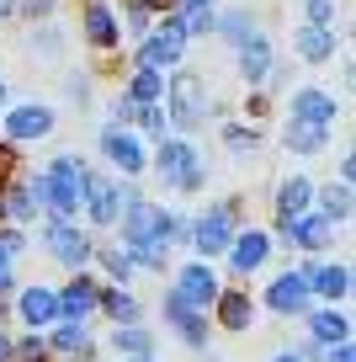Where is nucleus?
<instances>
[{
	"label": "nucleus",
	"instance_id": "1",
	"mask_svg": "<svg viewBox=\"0 0 356 362\" xmlns=\"http://www.w3.org/2000/svg\"><path fill=\"white\" fill-rule=\"evenodd\" d=\"M80 187H85L80 160H75V155H59L54 165L32 181V197H37V203H48L59 218H75V214H80Z\"/></svg>",
	"mask_w": 356,
	"mask_h": 362
},
{
	"label": "nucleus",
	"instance_id": "2",
	"mask_svg": "<svg viewBox=\"0 0 356 362\" xmlns=\"http://www.w3.org/2000/svg\"><path fill=\"white\" fill-rule=\"evenodd\" d=\"M160 176H165L170 187H181V192H197V187H202V160H197V149L181 144V139L160 144Z\"/></svg>",
	"mask_w": 356,
	"mask_h": 362
},
{
	"label": "nucleus",
	"instance_id": "3",
	"mask_svg": "<svg viewBox=\"0 0 356 362\" xmlns=\"http://www.w3.org/2000/svg\"><path fill=\"white\" fill-rule=\"evenodd\" d=\"M170 117H176L181 128H202V75L181 69V75L170 80Z\"/></svg>",
	"mask_w": 356,
	"mask_h": 362
},
{
	"label": "nucleus",
	"instance_id": "4",
	"mask_svg": "<svg viewBox=\"0 0 356 362\" xmlns=\"http://www.w3.org/2000/svg\"><path fill=\"white\" fill-rule=\"evenodd\" d=\"M181 48H186V33H181L176 16H165V27H160V33H149V43L138 48V64H149V69H170V64L181 59Z\"/></svg>",
	"mask_w": 356,
	"mask_h": 362
},
{
	"label": "nucleus",
	"instance_id": "5",
	"mask_svg": "<svg viewBox=\"0 0 356 362\" xmlns=\"http://www.w3.org/2000/svg\"><path fill=\"white\" fill-rule=\"evenodd\" d=\"M176 293L186 298L191 309H208L213 298H218V277H213V267H208V261H191V267H181Z\"/></svg>",
	"mask_w": 356,
	"mask_h": 362
},
{
	"label": "nucleus",
	"instance_id": "6",
	"mask_svg": "<svg viewBox=\"0 0 356 362\" xmlns=\"http://www.w3.org/2000/svg\"><path fill=\"white\" fill-rule=\"evenodd\" d=\"M266 309H277V315H303V309H309V277H303V272H282L277 283H271V293H266Z\"/></svg>",
	"mask_w": 356,
	"mask_h": 362
},
{
	"label": "nucleus",
	"instance_id": "7",
	"mask_svg": "<svg viewBox=\"0 0 356 362\" xmlns=\"http://www.w3.org/2000/svg\"><path fill=\"white\" fill-rule=\"evenodd\" d=\"M229 240H234V203H218V208H208L202 214V224H197V250H229Z\"/></svg>",
	"mask_w": 356,
	"mask_h": 362
},
{
	"label": "nucleus",
	"instance_id": "8",
	"mask_svg": "<svg viewBox=\"0 0 356 362\" xmlns=\"http://www.w3.org/2000/svg\"><path fill=\"white\" fill-rule=\"evenodd\" d=\"M123 235H128V245H138V240H155V235H170V218H165V208H149V203H128V218H123Z\"/></svg>",
	"mask_w": 356,
	"mask_h": 362
},
{
	"label": "nucleus",
	"instance_id": "9",
	"mask_svg": "<svg viewBox=\"0 0 356 362\" xmlns=\"http://www.w3.org/2000/svg\"><path fill=\"white\" fill-rule=\"evenodd\" d=\"M292 117L298 123H314V128H335V117H340V107H335V96H324V90H292Z\"/></svg>",
	"mask_w": 356,
	"mask_h": 362
},
{
	"label": "nucleus",
	"instance_id": "10",
	"mask_svg": "<svg viewBox=\"0 0 356 362\" xmlns=\"http://www.w3.org/2000/svg\"><path fill=\"white\" fill-rule=\"evenodd\" d=\"M101 149H107V160L123 170V176H138V170H144V144H138L134 134H117V128H107V134H101Z\"/></svg>",
	"mask_w": 356,
	"mask_h": 362
},
{
	"label": "nucleus",
	"instance_id": "11",
	"mask_svg": "<svg viewBox=\"0 0 356 362\" xmlns=\"http://www.w3.org/2000/svg\"><path fill=\"white\" fill-rule=\"evenodd\" d=\"M80 197H85V208H90V218H96V224H112V218H117V208H123V192H117L107 176H85Z\"/></svg>",
	"mask_w": 356,
	"mask_h": 362
},
{
	"label": "nucleus",
	"instance_id": "12",
	"mask_svg": "<svg viewBox=\"0 0 356 362\" xmlns=\"http://www.w3.org/2000/svg\"><path fill=\"white\" fill-rule=\"evenodd\" d=\"M266 256H271V235H261V229H250V235H234V240H229V267H234V272H256V267H266Z\"/></svg>",
	"mask_w": 356,
	"mask_h": 362
},
{
	"label": "nucleus",
	"instance_id": "13",
	"mask_svg": "<svg viewBox=\"0 0 356 362\" xmlns=\"http://www.w3.org/2000/svg\"><path fill=\"white\" fill-rule=\"evenodd\" d=\"M16 315L27 320V325H48V320H59V293L43 283L22 288V298H16Z\"/></svg>",
	"mask_w": 356,
	"mask_h": 362
},
{
	"label": "nucleus",
	"instance_id": "14",
	"mask_svg": "<svg viewBox=\"0 0 356 362\" xmlns=\"http://www.w3.org/2000/svg\"><path fill=\"white\" fill-rule=\"evenodd\" d=\"M6 134L11 139H48L54 134V107H16L6 117Z\"/></svg>",
	"mask_w": 356,
	"mask_h": 362
},
{
	"label": "nucleus",
	"instance_id": "15",
	"mask_svg": "<svg viewBox=\"0 0 356 362\" xmlns=\"http://www.w3.org/2000/svg\"><path fill=\"white\" fill-rule=\"evenodd\" d=\"M165 320L191 341V346H202V341H208V320H202V309H191L181 293H170V298H165Z\"/></svg>",
	"mask_w": 356,
	"mask_h": 362
},
{
	"label": "nucleus",
	"instance_id": "16",
	"mask_svg": "<svg viewBox=\"0 0 356 362\" xmlns=\"http://www.w3.org/2000/svg\"><path fill=\"white\" fill-rule=\"evenodd\" d=\"M48 250H54V256L64 261V267H75V272H80V267L90 261V250H96V245H90L85 235H75V229L54 224V229H48Z\"/></svg>",
	"mask_w": 356,
	"mask_h": 362
},
{
	"label": "nucleus",
	"instance_id": "17",
	"mask_svg": "<svg viewBox=\"0 0 356 362\" xmlns=\"http://www.w3.org/2000/svg\"><path fill=\"white\" fill-rule=\"evenodd\" d=\"M96 293L101 288L96 283H85V277H75V283L59 293V315H69V320H85L90 309H96Z\"/></svg>",
	"mask_w": 356,
	"mask_h": 362
},
{
	"label": "nucleus",
	"instance_id": "18",
	"mask_svg": "<svg viewBox=\"0 0 356 362\" xmlns=\"http://www.w3.org/2000/svg\"><path fill=\"white\" fill-rule=\"evenodd\" d=\"M309 197H314V187H309L303 176L282 181V192H277V214H282V224H292L298 214H309Z\"/></svg>",
	"mask_w": 356,
	"mask_h": 362
},
{
	"label": "nucleus",
	"instance_id": "19",
	"mask_svg": "<svg viewBox=\"0 0 356 362\" xmlns=\"http://www.w3.org/2000/svg\"><path fill=\"white\" fill-rule=\"evenodd\" d=\"M303 277H309V293H319V298H345V288H351V272L345 267H314Z\"/></svg>",
	"mask_w": 356,
	"mask_h": 362
},
{
	"label": "nucleus",
	"instance_id": "20",
	"mask_svg": "<svg viewBox=\"0 0 356 362\" xmlns=\"http://www.w3.org/2000/svg\"><path fill=\"white\" fill-rule=\"evenodd\" d=\"M266 69H271V48H266V37H245L239 43V75L245 80H266Z\"/></svg>",
	"mask_w": 356,
	"mask_h": 362
},
{
	"label": "nucleus",
	"instance_id": "21",
	"mask_svg": "<svg viewBox=\"0 0 356 362\" xmlns=\"http://www.w3.org/2000/svg\"><path fill=\"white\" fill-rule=\"evenodd\" d=\"M282 229H287L292 240H303L309 250H324V240H330V218H324V214H298L292 224H282Z\"/></svg>",
	"mask_w": 356,
	"mask_h": 362
},
{
	"label": "nucleus",
	"instance_id": "22",
	"mask_svg": "<svg viewBox=\"0 0 356 362\" xmlns=\"http://www.w3.org/2000/svg\"><path fill=\"white\" fill-rule=\"evenodd\" d=\"M213 304H218L223 330H245L250 315H256V309H250V293H223V288H218V298H213Z\"/></svg>",
	"mask_w": 356,
	"mask_h": 362
},
{
	"label": "nucleus",
	"instance_id": "23",
	"mask_svg": "<svg viewBox=\"0 0 356 362\" xmlns=\"http://www.w3.org/2000/svg\"><path fill=\"white\" fill-rule=\"evenodd\" d=\"M298 54L303 59H309V64H324V59H330L335 54V33H330V27H303V33H298Z\"/></svg>",
	"mask_w": 356,
	"mask_h": 362
},
{
	"label": "nucleus",
	"instance_id": "24",
	"mask_svg": "<svg viewBox=\"0 0 356 362\" xmlns=\"http://www.w3.org/2000/svg\"><path fill=\"white\" fill-rule=\"evenodd\" d=\"M309 325H314V341H319V346H335V341H345V336H351L345 315H335V309H319V315H314Z\"/></svg>",
	"mask_w": 356,
	"mask_h": 362
},
{
	"label": "nucleus",
	"instance_id": "25",
	"mask_svg": "<svg viewBox=\"0 0 356 362\" xmlns=\"http://www.w3.org/2000/svg\"><path fill=\"white\" fill-rule=\"evenodd\" d=\"M324 139H330V128L298 123V117L287 123V149H298V155H314V149H324Z\"/></svg>",
	"mask_w": 356,
	"mask_h": 362
},
{
	"label": "nucleus",
	"instance_id": "26",
	"mask_svg": "<svg viewBox=\"0 0 356 362\" xmlns=\"http://www.w3.org/2000/svg\"><path fill=\"white\" fill-rule=\"evenodd\" d=\"M85 33H90V43H96V48H112V43H117V22H112L107 6H90V11H85Z\"/></svg>",
	"mask_w": 356,
	"mask_h": 362
},
{
	"label": "nucleus",
	"instance_id": "27",
	"mask_svg": "<svg viewBox=\"0 0 356 362\" xmlns=\"http://www.w3.org/2000/svg\"><path fill=\"white\" fill-rule=\"evenodd\" d=\"M128 96H134V102H160V96H165V75H160V69H149V64H138Z\"/></svg>",
	"mask_w": 356,
	"mask_h": 362
},
{
	"label": "nucleus",
	"instance_id": "28",
	"mask_svg": "<svg viewBox=\"0 0 356 362\" xmlns=\"http://www.w3.org/2000/svg\"><path fill=\"white\" fill-rule=\"evenodd\" d=\"M213 33H223L229 43H245V37H256V22L245 11H229V16H213Z\"/></svg>",
	"mask_w": 356,
	"mask_h": 362
},
{
	"label": "nucleus",
	"instance_id": "29",
	"mask_svg": "<svg viewBox=\"0 0 356 362\" xmlns=\"http://www.w3.org/2000/svg\"><path fill=\"white\" fill-rule=\"evenodd\" d=\"M324 218H330V224H345V218H351V187H330V192H324V208H319Z\"/></svg>",
	"mask_w": 356,
	"mask_h": 362
},
{
	"label": "nucleus",
	"instance_id": "30",
	"mask_svg": "<svg viewBox=\"0 0 356 362\" xmlns=\"http://www.w3.org/2000/svg\"><path fill=\"white\" fill-rule=\"evenodd\" d=\"M96 304L107 309L112 320H117V325H123V320H138V304L128 293H117V288H107V293H96Z\"/></svg>",
	"mask_w": 356,
	"mask_h": 362
},
{
	"label": "nucleus",
	"instance_id": "31",
	"mask_svg": "<svg viewBox=\"0 0 356 362\" xmlns=\"http://www.w3.org/2000/svg\"><path fill=\"white\" fill-rule=\"evenodd\" d=\"M181 33H186V37H208V33H213V6H186Z\"/></svg>",
	"mask_w": 356,
	"mask_h": 362
},
{
	"label": "nucleus",
	"instance_id": "32",
	"mask_svg": "<svg viewBox=\"0 0 356 362\" xmlns=\"http://www.w3.org/2000/svg\"><path fill=\"white\" fill-rule=\"evenodd\" d=\"M54 341H59L64 351H85V346H90V336H85V320H69V325H59V330H54Z\"/></svg>",
	"mask_w": 356,
	"mask_h": 362
},
{
	"label": "nucleus",
	"instance_id": "33",
	"mask_svg": "<svg viewBox=\"0 0 356 362\" xmlns=\"http://www.w3.org/2000/svg\"><path fill=\"white\" fill-rule=\"evenodd\" d=\"M112 346H117V351H134V357H138V351H149V336H144V330H134V325H117V336H112Z\"/></svg>",
	"mask_w": 356,
	"mask_h": 362
},
{
	"label": "nucleus",
	"instance_id": "34",
	"mask_svg": "<svg viewBox=\"0 0 356 362\" xmlns=\"http://www.w3.org/2000/svg\"><path fill=\"white\" fill-rule=\"evenodd\" d=\"M37 197H32V187H16V192H11V203H6V214H11V218H32L37 214Z\"/></svg>",
	"mask_w": 356,
	"mask_h": 362
},
{
	"label": "nucleus",
	"instance_id": "35",
	"mask_svg": "<svg viewBox=\"0 0 356 362\" xmlns=\"http://www.w3.org/2000/svg\"><path fill=\"white\" fill-rule=\"evenodd\" d=\"M309 22L314 27H330L335 22V0H309Z\"/></svg>",
	"mask_w": 356,
	"mask_h": 362
},
{
	"label": "nucleus",
	"instance_id": "36",
	"mask_svg": "<svg viewBox=\"0 0 356 362\" xmlns=\"http://www.w3.org/2000/svg\"><path fill=\"white\" fill-rule=\"evenodd\" d=\"M229 149H234V155H250V149H256V134H245V128H229Z\"/></svg>",
	"mask_w": 356,
	"mask_h": 362
},
{
	"label": "nucleus",
	"instance_id": "37",
	"mask_svg": "<svg viewBox=\"0 0 356 362\" xmlns=\"http://www.w3.org/2000/svg\"><path fill=\"white\" fill-rule=\"evenodd\" d=\"M107 267H112V272H117V277H128V272H134V261H128V256H123V250H107Z\"/></svg>",
	"mask_w": 356,
	"mask_h": 362
},
{
	"label": "nucleus",
	"instance_id": "38",
	"mask_svg": "<svg viewBox=\"0 0 356 362\" xmlns=\"http://www.w3.org/2000/svg\"><path fill=\"white\" fill-rule=\"evenodd\" d=\"M22 362H43V341H37V336L22 341Z\"/></svg>",
	"mask_w": 356,
	"mask_h": 362
},
{
	"label": "nucleus",
	"instance_id": "39",
	"mask_svg": "<svg viewBox=\"0 0 356 362\" xmlns=\"http://www.w3.org/2000/svg\"><path fill=\"white\" fill-rule=\"evenodd\" d=\"M330 362H356V351H351V341H335V346H330Z\"/></svg>",
	"mask_w": 356,
	"mask_h": 362
},
{
	"label": "nucleus",
	"instance_id": "40",
	"mask_svg": "<svg viewBox=\"0 0 356 362\" xmlns=\"http://www.w3.org/2000/svg\"><path fill=\"white\" fill-rule=\"evenodd\" d=\"M11 165H16V149H11V144H0V181L11 176Z\"/></svg>",
	"mask_w": 356,
	"mask_h": 362
},
{
	"label": "nucleus",
	"instance_id": "41",
	"mask_svg": "<svg viewBox=\"0 0 356 362\" xmlns=\"http://www.w3.org/2000/svg\"><path fill=\"white\" fill-rule=\"evenodd\" d=\"M22 11L27 16H43V11H54V0H22Z\"/></svg>",
	"mask_w": 356,
	"mask_h": 362
},
{
	"label": "nucleus",
	"instance_id": "42",
	"mask_svg": "<svg viewBox=\"0 0 356 362\" xmlns=\"http://www.w3.org/2000/svg\"><path fill=\"white\" fill-rule=\"evenodd\" d=\"M176 0H144V11H170Z\"/></svg>",
	"mask_w": 356,
	"mask_h": 362
},
{
	"label": "nucleus",
	"instance_id": "43",
	"mask_svg": "<svg viewBox=\"0 0 356 362\" xmlns=\"http://www.w3.org/2000/svg\"><path fill=\"white\" fill-rule=\"evenodd\" d=\"M6 351H11V346H6V336H0V357H6Z\"/></svg>",
	"mask_w": 356,
	"mask_h": 362
},
{
	"label": "nucleus",
	"instance_id": "44",
	"mask_svg": "<svg viewBox=\"0 0 356 362\" xmlns=\"http://www.w3.org/2000/svg\"><path fill=\"white\" fill-rule=\"evenodd\" d=\"M134 362H149V351H138V357H134Z\"/></svg>",
	"mask_w": 356,
	"mask_h": 362
},
{
	"label": "nucleus",
	"instance_id": "45",
	"mask_svg": "<svg viewBox=\"0 0 356 362\" xmlns=\"http://www.w3.org/2000/svg\"><path fill=\"white\" fill-rule=\"evenodd\" d=\"M277 362H303V357H277Z\"/></svg>",
	"mask_w": 356,
	"mask_h": 362
},
{
	"label": "nucleus",
	"instance_id": "46",
	"mask_svg": "<svg viewBox=\"0 0 356 362\" xmlns=\"http://www.w3.org/2000/svg\"><path fill=\"white\" fill-rule=\"evenodd\" d=\"M0 218H6V197H0Z\"/></svg>",
	"mask_w": 356,
	"mask_h": 362
},
{
	"label": "nucleus",
	"instance_id": "47",
	"mask_svg": "<svg viewBox=\"0 0 356 362\" xmlns=\"http://www.w3.org/2000/svg\"><path fill=\"white\" fill-rule=\"evenodd\" d=\"M186 6H208V0H186Z\"/></svg>",
	"mask_w": 356,
	"mask_h": 362
},
{
	"label": "nucleus",
	"instance_id": "48",
	"mask_svg": "<svg viewBox=\"0 0 356 362\" xmlns=\"http://www.w3.org/2000/svg\"><path fill=\"white\" fill-rule=\"evenodd\" d=\"M0 11H6V0H0Z\"/></svg>",
	"mask_w": 356,
	"mask_h": 362
},
{
	"label": "nucleus",
	"instance_id": "49",
	"mask_svg": "<svg viewBox=\"0 0 356 362\" xmlns=\"http://www.w3.org/2000/svg\"><path fill=\"white\" fill-rule=\"evenodd\" d=\"M0 96H6V86H0Z\"/></svg>",
	"mask_w": 356,
	"mask_h": 362
}]
</instances>
